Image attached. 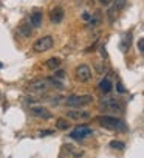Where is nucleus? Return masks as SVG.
Segmentation results:
<instances>
[{"label": "nucleus", "mask_w": 144, "mask_h": 158, "mask_svg": "<svg viewBox=\"0 0 144 158\" xmlns=\"http://www.w3.org/2000/svg\"><path fill=\"white\" fill-rule=\"evenodd\" d=\"M51 87L62 89V82L56 81L54 77H40V79H36V81H33L30 84L28 92L31 95H42V93H47Z\"/></svg>", "instance_id": "nucleus-1"}, {"label": "nucleus", "mask_w": 144, "mask_h": 158, "mask_svg": "<svg viewBox=\"0 0 144 158\" xmlns=\"http://www.w3.org/2000/svg\"><path fill=\"white\" fill-rule=\"evenodd\" d=\"M98 123L104 129H109V130H121L124 127V124L118 118L110 116V115H101V116H98Z\"/></svg>", "instance_id": "nucleus-3"}, {"label": "nucleus", "mask_w": 144, "mask_h": 158, "mask_svg": "<svg viewBox=\"0 0 144 158\" xmlns=\"http://www.w3.org/2000/svg\"><path fill=\"white\" fill-rule=\"evenodd\" d=\"M98 87H99L101 93H104V95L110 93V92H112V87H113V84H112V79H109V77H104L102 81L98 84Z\"/></svg>", "instance_id": "nucleus-12"}, {"label": "nucleus", "mask_w": 144, "mask_h": 158, "mask_svg": "<svg viewBox=\"0 0 144 158\" xmlns=\"http://www.w3.org/2000/svg\"><path fill=\"white\" fill-rule=\"evenodd\" d=\"M116 90H118L119 95H124V93H125V87L122 85V82H118V84H116Z\"/></svg>", "instance_id": "nucleus-21"}, {"label": "nucleus", "mask_w": 144, "mask_h": 158, "mask_svg": "<svg viewBox=\"0 0 144 158\" xmlns=\"http://www.w3.org/2000/svg\"><path fill=\"white\" fill-rule=\"evenodd\" d=\"M59 65H60V59H57V57H50V59L45 62V67L50 68V70H57Z\"/></svg>", "instance_id": "nucleus-16"}, {"label": "nucleus", "mask_w": 144, "mask_h": 158, "mask_svg": "<svg viewBox=\"0 0 144 158\" xmlns=\"http://www.w3.org/2000/svg\"><path fill=\"white\" fill-rule=\"evenodd\" d=\"M30 112H31V115H33V116L40 118V119H50V118H51L50 110H48V109H45V107H40V106L31 107V109H30Z\"/></svg>", "instance_id": "nucleus-8"}, {"label": "nucleus", "mask_w": 144, "mask_h": 158, "mask_svg": "<svg viewBox=\"0 0 144 158\" xmlns=\"http://www.w3.org/2000/svg\"><path fill=\"white\" fill-rule=\"evenodd\" d=\"M53 44H54V40H53L51 36H43V37L37 39V40L33 44V50H34L36 53H45V51H48V50L53 47Z\"/></svg>", "instance_id": "nucleus-4"}, {"label": "nucleus", "mask_w": 144, "mask_h": 158, "mask_svg": "<svg viewBox=\"0 0 144 158\" xmlns=\"http://www.w3.org/2000/svg\"><path fill=\"white\" fill-rule=\"evenodd\" d=\"M93 133V130L88 127V126H78L73 132L70 133V138H73V139H78V141H82L84 138L90 136Z\"/></svg>", "instance_id": "nucleus-6"}, {"label": "nucleus", "mask_w": 144, "mask_h": 158, "mask_svg": "<svg viewBox=\"0 0 144 158\" xmlns=\"http://www.w3.org/2000/svg\"><path fill=\"white\" fill-rule=\"evenodd\" d=\"M64 150L68 152V155H71L73 158H81V156H84V150L78 149V147L73 146V144H65V146H64Z\"/></svg>", "instance_id": "nucleus-11"}, {"label": "nucleus", "mask_w": 144, "mask_h": 158, "mask_svg": "<svg viewBox=\"0 0 144 158\" xmlns=\"http://www.w3.org/2000/svg\"><path fill=\"white\" fill-rule=\"evenodd\" d=\"M70 127V123L68 121H65V119H62V118H59L57 121H56V129H59V130H67Z\"/></svg>", "instance_id": "nucleus-17"}, {"label": "nucleus", "mask_w": 144, "mask_h": 158, "mask_svg": "<svg viewBox=\"0 0 144 158\" xmlns=\"http://www.w3.org/2000/svg\"><path fill=\"white\" fill-rule=\"evenodd\" d=\"M64 10L60 8V6H56V8H53L51 11H50V20L53 22V23H60L62 20H64Z\"/></svg>", "instance_id": "nucleus-10"}, {"label": "nucleus", "mask_w": 144, "mask_h": 158, "mask_svg": "<svg viewBox=\"0 0 144 158\" xmlns=\"http://www.w3.org/2000/svg\"><path fill=\"white\" fill-rule=\"evenodd\" d=\"M75 74H76V79L81 82H87L90 81V77H92V71L88 68V65L82 64V65H78L76 70H75Z\"/></svg>", "instance_id": "nucleus-7"}, {"label": "nucleus", "mask_w": 144, "mask_h": 158, "mask_svg": "<svg viewBox=\"0 0 144 158\" xmlns=\"http://www.w3.org/2000/svg\"><path fill=\"white\" fill-rule=\"evenodd\" d=\"M110 147H113V149H124V143H122V141L115 139V141H112V143H110Z\"/></svg>", "instance_id": "nucleus-19"}, {"label": "nucleus", "mask_w": 144, "mask_h": 158, "mask_svg": "<svg viewBox=\"0 0 144 158\" xmlns=\"http://www.w3.org/2000/svg\"><path fill=\"white\" fill-rule=\"evenodd\" d=\"M0 68H2V62H0Z\"/></svg>", "instance_id": "nucleus-27"}, {"label": "nucleus", "mask_w": 144, "mask_h": 158, "mask_svg": "<svg viewBox=\"0 0 144 158\" xmlns=\"http://www.w3.org/2000/svg\"><path fill=\"white\" fill-rule=\"evenodd\" d=\"M56 77H64V71H56Z\"/></svg>", "instance_id": "nucleus-25"}, {"label": "nucleus", "mask_w": 144, "mask_h": 158, "mask_svg": "<svg viewBox=\"0 0 144 158\" xmlns=\"http://www.w3.org/2000/svg\"><path fill=\"white\" fill-rule=\"evenodd\" d=\"M99 109L102 112H119L121 110V102H118L116 99H112V98H107V99H102L101 104H99Z\"/></svg>", "instance_id": "nucleus-5"}, {"label": "nucleus", "mask_w": 144, "mask_h": 158, "mask_svg": "<svg viewBox=\"0 0 144 158\" xmlns=\"http://www.w3.org/2000/svg\"><path fill=\"white\" fill-rule=\"evenodd\" d=\"M92 102H93V96H90V95H71V96L65 98L64 104L71 107V109H81V107H85Z\"/></svg>", "instance_id": "nucleus-2"}, {"label": "nucleus", "mask_w": 144, "mask_h": 158, "mask_svg": "<svg viewBox=\"0 0 144 158\" xmlns=\"http://www.w3.org/2000/svg\"><path fill=\"white\" fill-rule=\"evenodd\" d=\"M67 116H70L71 119H75V121H81V119H88L90 113L88 112H82L79 109H71V110H68Z\"/></svg>", "instance_id": "nucleus-9"}, {"label": "nucleus", "mask_w": 144, "mask_h": 158, "mask_svg": "<svg viewBox=\"0 0 144 158\" xmlns=\"http://www.w3.org/2000/svg\"><path fill=\"white\" fill-rule=\"evenodd\" d=\"M99 16H101V14L96 11V13L92 16V22H90V23H92V25H98V23H99V20H101V17H99Z\"/></svg>", "instance_id": "nucleus-20"}, {"label": "nucleus", "mask_w": 144, "mask_h": 158, "mask_svg": "<svg viewBox=\"0 0 144 158\" xmlns=\"http://www.w3.org/2000/svg\"><path fill=\"white\" fill-rule=\"evenodd\" d=\"M30 22L34 28H39L42 25V11H39V10L33 11V14L30 16Z\"/></svg>", "instance_id": "nucleus-13"}, {"label": "nucleus", "mask_w": 144, "mask_h": 158, "mask_svg": "<svg viewBox=\"0 0 144 158\" xmlns=\"http://www.w3.org/2000/svg\"><path fill=\"white\" fill-rule=\"evenodd\" d=\"M82 20L87 22V23H90V22H92V16H90L88 13H82Z\"/></svg>", "instance_id": "nucleus-22"}, {"label": "nucleus", "mask_w": 144, "mask_h": 158, "mask_svg": "<svg viewBox=\"0 0 144 158\" xmlns=\"http://www.w3.org/2000/svg\"><path fill=\"white\" fill-rule=\"evenodd\" d=\"M138 48H139V51L144 53V39H139L138 40Z\"/></svg>", "instance_id": "nucleus-23"}, {"label": "nucleus", "mask_w": 144, "mask_h": 158, "mask_svg": "<svg viewBox=\"0 0 144 158\" xmlns=\"http://www.w3.org/2000/svg\"><path fill=\"white\" fill-rule=\"evenodd\" d=\"M33 25H31V22H23L20 27H19V33H20V36H23V37H30L31 34H33Z\"/></svg>", "instance_id": "nucleus-14"}, {"label": "nucleus", "mask_w": 144, "mask_h": 158, "mask_svg": "<svg viewBox=\"0 0 144 158\" xmlns=\"http://www.w3.org/2000/svg\"><path fill=\"white\" fill-rule=\"evenodd\" d=\"M51 133H53V132H51V130H48V132H40L39 135H40V136H45V135H51Z\"/></svg>", "instance_id": "nucleus-24"}, {"label": "nucleus", "mask_w": 144, "mask_h": 158, "mask_svg": "<svg viewBox=\"0 0 144 158\" xmlns=\"http://www.w3.org/2000/svg\"><path fill=\"white\" fill-rule=\"evenodd\" d=\"M99 2H102L104 5H107V3H110V0H99Z\"/></svg>", "instance_id": "nucleus-26"}, {"label": "nucleus", "mask_w": 144, "mask_h": 158, "mask_svg": "<svg viewBox=\"0 0 144 158\" xmlns=\"http://www.w3.org/2000/svg\"><path fill=\"white\" fill-rule=\"evenodd\" d=\"M130 39H132V33H130V31L122 36V40L119 42V50H121V51H127V48H129V45H130Z\"/></svg>", "instance_id": "nucleus-15"}, {"label": "nucleus", "mask_w": 144, "mask_h": 158, "mask_svg": "<svg viewBox=\"0 0 144 158\" xmlns=\"http://www.w3.org/2000/svg\"><path fill=\"white\" fill-rule=\"evenodd\" d=\"M116 11H121L124 6H125V0H115V3L112 5Z\"/></svg>", "instance_id": "nucleus-18"}]
</instances>
